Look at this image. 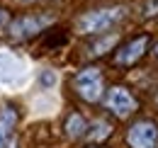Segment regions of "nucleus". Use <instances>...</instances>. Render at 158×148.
Returning <instances> with one entry per match:
<instances>
[{"label":"nucleus","mask_w":158,"mask_h":148,"mask_svg":"<svg viewBox=\"0 0 158 148\" xmlns=\"http://www.w3.org/2000/svg\"><path fill=\"white\" fill-rule=\"evenodd\" d=\"M39 83L44 85V88H51V85L56 83V75H54V71H44V73L39 75Z\"/></svg>","instance_id":"13"},{"label":"nucleus","mask_w":158,"mask_h":148,"mask_svg":"<svg viewBox=\"0 0 158 148\" xmlns=\"http://www.w3.org/2000/svg\"><path fill=\"white\" fill-rule=\"evenodd\" d=\"M24 75V66L12 54H0V85H15Z\"/></svg>","instance_id":"7"},{"label":"nucleus","mask_w":158,"mask_h":148,"mask_svg":"<svg viewBox=\"0 0 158 148\" xmlns=\"http://www.w3.org/2000/svg\"><path fill=\"white\" fill-rule=\"evenodd\" d=\"M156 105H158V92H156Z\"/></svg>","instance_id":"18"},{"label":"nucleus","mask_w":158,"mask_h":148,"mask_svg":"<svg viewBox=\"0 0 158 148\" xmlns=\"http://www.w3.org/2000/svg\"><path fill=\"white\" fill-rule=\"evenodd\" d=\"M141 12H143V17H156L158 15V0H146L141 5Z\"/></svg>","instance_id":"12"},{"label":"nucleus","mask_w":158,"mask_h":148,"mask_svg":"<svg viewBox=\"0 0 158 148\" xmlns=\"http://www.w3.org/2000/svg\"><path fill=\"white\" fill-rule=\"evenodd\" d=\"M148 46H151V37L148 34H139V37L129 39L127 44H122L114 51V63L119 68H131V66H136L139 61L146 56Z\"/></svg>","instance_id":"5"},{"label":"nucleus","mask_w":158,"mask_h":148,"mask_svg":"<svg viewBox=\"0 0 158 148\" xmlns=\"http://www.w3.org/2000/svg\"><path fill=\"white\" fill-rule=\"evenodd\" d=\"M127 17V7L124 5H112V7H98L90 10L85 15H80L76 19V29L78 34H105L112 27H117L122 19Z\"/></svg>","instance_id":"1"},{"label":"nucleus","mask_w":158,"mask_h":148,"mask_svg":"<svg viewBox=\"0 0 158 148\" xmlns=\"http://www.w3.org/2000/svg\"><path fill=\"white\" fill-rule=\"evenodd\" d=\"M7 148H17V138H12V141L7 143Z\"/></svg>","instance_id":"15"},{"label":"nucleus","mask_w":158,"mask_h":148,"mask_svg":"<svg viewBox=\"0 0 158 148\" xmlns=\"http://www.w3.org/2000/svg\"><path fill=\"white\" fill-rule=\"evenodd\" d=\"M63 129H66V136H68V138L78 141V138H83V136H85V131H88V121L80 117L78 112H73V114H68V117H66Z\"/></svg>","instance_id":"10"},{"label":"nucleus","mask_w":158,"mask_h":148,"mask_svg":"<svg viewBox=\"0 0 158 148\" xmlns=\"http://www.w3.org/2000/svg\"><path fill=\"white\" fill-rule=\"evenodd\" d=\"M7 24H10V12H7L5 7H0V32H2Z\"/></svg>","instance_id":"14"},{"label":"nucleus","mask_w":158,"mask_h":148,"mask_svg":"<svg viewBox=\"0 0 158 148\" xmlns=\"http://www.w3.org/2000/svg\"><path fill=\"white\" fill-rule=\"evenodd\" d=\"M153 56H156V58H158V44H156V46H153Z\"/></svg>","instance_id":"16"},{"label":"nucleus","mask_w":158,"mask_h":148,"mask_svg":"<svg viewBox=\"0 0 158 148\" xmlns=\"http://www.w3.org/2000/svg\"><path fill=\"white\" fill-rule=\"evenodd\" d=\"M127 143L131 148H156L158 146V124L151 119H139L127 131Z\"/></svg>","instance_id":"6"},{"label":"nucleus","mask_w":158,"mask_h":148,"mask_svg":"<svg viewBox=\"0 0 158 148\" xmlns=\"http://www.w3.org/2000/svg\"><path fill=\"white\" fill-rule=\"evenodd\" d=\"M112 124L110 121H105V119H95L90 126H88V131H85V138L90 141V143H102V141H107L110 136H112Z\"/></svg>","instance_id":"9"},{"label":"nucleus","mask_w":158,"mask_h":148,"mask_svg":"<svg viewBox=\"0 0 158 148\" xmlns=\"http://www.w3.org/2000/svg\"><path fill=\"white\" fill-rule=\"evenodd\" d=\"M15 124H17V109L12 105L0 107V148H7V143L15 138L12 136Z\"/></svg>","instance_id":"8"},{"label":"nucleus","mask_w":158,"mask_h":148,"mask_svg":"<svg viewBox=\"0 0 158 148\" xmlns=\"http://www.w3.org/2000/svg\"><path fill=\"white\" fill-rule=\"evenodd\" d=\"M90 148H100V146H90Z\"/></svg>","instance_id":"19"},{"label":"nucleus","mask_w":158,"mask_h":148,"mask_svg":"<svg viewBox=\"0 0 158 148\" xmlns=\"http://www.w3.org/2000/svg\"><path fill=\"white\" fill-rule=\"evenodd\" d=\"M22 2H34V0H22Z\"/></svg>","instance_id":"17"},{"label":"nucleus","mask_w":158,"mask_h":148,"mask_svg":"<svg viewBox=\"0 0 158 148\" xmlns=\"http://www.w3.org/2000/svg\"><path fill=\"white\" fill-rule=\"evenodd\" d=\"M49 24H54V17H51V15H22V17L12 19V22L7 24V29H10V37L12 39L22 41V39L37 37Z\"/></svg>","instance_id":"4"},{"label":"nucleus","mask_w":158,"mask_h":148,"mask_svg":"<svg viewBox=\"0 0 158 148\" xmlns=\"http://www.w3.org/2000/svg\"><path fill=\"white\" fill-rule=\"evenodd\" d=\"M117 41H119L117 34H107V37L98 39V41H93V44L88 46V56H102V54H107V51H112V49L117 46Z\"/></svg>","instance_id":"11"},{"label":"nucleus","mask_w":158,"mask_h":148,"mask_svg":"<svg viewBox=\"0 0 158 148\" xmlns=\"http://www.w3.org/2000/svg\"><path fill=\"white\" fill-rule=\"evenodd\" d=\"M73 90L83 102L88 105H95L102 100L105 95V78H102V71L98 66H85L80 68L76 78H73Z\"/></svg>","instance_id":"2"},{"label":"nucleus","mask_w":158,"mask_h":148,"mask_svg":"<svg viewBox=\"0 0 158 148\" xmlns=\"http://www.w3.org/2000/svg\"><path fill=\"white\" fill-rule=\"evenodd\" d=\"M105 109L112 112L119 119H127V117H131L139 109V100L131 95V90H127L122 85H114L105 95Z\"/></svg>","instance_id":"3"}]
</instances>
